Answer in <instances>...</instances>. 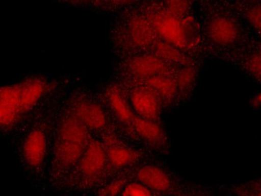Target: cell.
I'll return each instance as SVG.
<instances>
[{"label": "cell", "instance_id": "6da1fadb", "mask_svg": "<svg viewBox=\"0 0 261 196\" xmlns=\"http://www.w3.org/2000/svg\"><path fill=\"white\" fill-rule=\"evenodd\" d=\"M60 98L53 97L11 134L12 150L21 170L37 190H44L47 187V166L56 115L64 100Z\"/></svg>", "mask_w": 261, "mask_h": 196}, {"label": "cell", "instance_id": "7a4b0ae2", "mask_svg": "<svg viewBox=\"0 0 261 196\" xmlns=\"http://www.w3.org/2000/svg\"><path fill=\"white\" fill-rule=\"evenodd\" d=\"M136 3L116 14L110 25L109 41L120 61L150 53L159 40Z\"/></svg>", "mask_w": 261, "mask_h": 196}, {"label": "cell", "instance_id": "3957f363", "mask_svg": "<svg viewBox=\"0 0 261 196\" xmlns=\"http://www.w3.org/2000/svg\"><path fill=\"white\" fill-rule=\"evenodd\" d=\"M202 42L212 54L221 55L243 43L245 38L243 21L238 12L214 2L201 8Z\"/></svg>", "mask_w": 261, "mask_h": 196}, {"label": "cell", "instance_id": "277c9868", "mask_svg": "<svg viewBox=\"0 0 261 196\" xmlns=\"http://www.w3.org/2000/svg\"><path fill=\"white\" fill-rule=\"evenodd\" d=\"M107 176V155L100 138L93 137L76 167L57 191L65 195L97 193Z\"/></svg>", "mask_w": 261, "mask_h": 196}, {"label": "cell", "instance_id": "5b68a950", "mask_svg": "<svg viewBox=\"0 0 261 196\" xmlns=\"http://www.w3.org/2000/svg\"><path fill=\"white\" fill-rule=\"evenodd\" d=\"M64 102L87 127L93 137L100 138L109 130L117 129L98 92L77 86L67 93Z\"/></svg>", "mask_w": 261, "mask_h": 196}, {"label": "cell", "instance_id": "8992f818", "mask_svg": "<svg viewBox=\"0 0 261 196\" xmlns=\"http://www.w3.org/2000/svg\"><path fill=\"white\" fill-rule=\"evenodd\" d=\"M178 68L165 62L153 53H144L121 60L116 68V81L136 83L158 76L174 75Z\"/></svg>", "mask_w": 261, "mask_h": 196}, {"label": "cell", "instance_id": "52a82bcc", "mask_svg": "<svg viewBox=\"0 0 261 196\" xmlns=\"http://www.w3.org/2000/svg\"><path fill=\"white\" fill-rule=\"evenodd\" d=\"M138 6L149 21L159 40L167 42L190 55L186 42L184 19H178L170 15L163 8L160 2H144V4H138Z\"/></svg>", "mask_w": 261, "mask_h": 196}, {"label": "cell", "instance_id": "ba28073f", "mask_svg": "<svg viewBox=\"0 0 261 196\" xmlns=\"http://www.w3.org/2000/svg\"><path fill=\"white\" fill-rule=\"evenodd\" d=\"M88 145L54 138L47 166V186L57 190L76 167Z\"/></svg>", "mask_w": 261, "mask_h": 196}, {"label": "cell", "instance_id": "9c48e42d", "mask_svg": "<svg viewBox=\"0 0 261 196\" xmlns=\"http://www.w3.org/2000/svg\"><path fill=\"white\" fill-rule=\"evenodd\" d=\"M19 84L20 125L55 97L60 82L44 75H34L19 81Z\"/></svg>", "mask_w": 261, "mask_h": 196}, {"label": "cell", "instance_id": "30bf717a", "mask_svg": "<svg viewBox=\"0 0 261 196\" xmlns=\"http://www.w3.org/2000/svg\"><path fill=\"white\" fill-rule=\"evenodd\" d=\"M97 92L116 128L136 140L134 124L137 115L122 87L117 81H111L103 85Z\"/></svg>", "mask_w": 261, "mask_h": 196}, {"label": "cell", "instance_id": "8fae6325", "mask_svg": "<svg viewBox=\"0 0 261 196\" xmlns=\"http://www.w3.org/2000/svg\"><path fill=\"white\" fill-rule=\"evenodd\" d=\"M107 155V176L106 182L124 172H128L140 163L144 154L121 139L116 129L100 136ZM105 182V183H106Z\"/></svg>", "mask_w": 261, "mask_h": 196}, {"label": "cell", "instance_id": "7c38bea8", "mask_svg": "<svg viewBox=\"0 0 261 196\" xmlns=\"http://www.w3.org/2000/svg\"><path fill=\"white\" fill-rule=\"evenodd\" d=\"M118 83L125 91L130 106L138 117L160 123L163 106L150 89L139 83Z\"/></svg>", "mask_w": 261, "mask_h": 196}, {"label": "cell", "instance_id": "4fadbf2b", "mask_svg": "<svg viewBox=\"0 0 261 196\" xmlns=\"http://www.w3.org/2000/svg\"><path fill=\"white\" fill-rule=\"evenodd\" d=\"M53 136L58 139L84 145H89L93 138L87 127L65 104L64 100L57 110Z\"/></svg>", "mask_w": 261, "mask_h": 196}, {"label": "cell", "instance_id": "5bb4252c", "mask_svg": "<svg viewBox=\"0 0 261 196\" xmlns=\"http://www.w3.org/2000/svg\"><path fill=\"white\" fill-rule=\"evenodd\" d=\"M126 173L129 179L155 194H168L174 189L172 176L167 169L156 163H139Z\"/></svg>", "mask_w": 261, "mask_h": 196}, {"label": "cell", "instance_id": "9a60e30c", "mask_svg": "<svg viewBox=\"0 0 261 196\" xmlns=\"http://www.w3.org/2000/svg\"><path fill=\"white\" fill-rule=\"evenodd\" d=\"M20 122V84L5 85L0 90V127L11 135Z\"/></svg>", "mask_w": 261, "mask_h": 196}, {"label": "cell", "instance_id": "2e32d148", "mask_svg": "<svg viewBox=\"0 0 261 196\" xmlns=\"http://www.w3.org/2000/svg\"><path fill=\"white\" fill-rule=\"evenodd\" d=\"M135 139L161 154L170 151L168 136L159 122L147 121L137 116L134 124Z\"/></svg>", "mask_w": 261, "mask_h": 196}, {"label": "cell", "instance_id": "e0dca14e", "mask_svg": "<svg viewBox=\"0 0 261 196\" xmlns=\"http://www.w3.org/2000/svg\"><path fill=\"white\" fill-rule=\"evenodd\" d=\"M136 83L142 84L150 89L159 98L163 109L173 107L180 102L179 92L174 74L158 76Z\"/></svg>", "mask_w": 261, "mask_h": 196}, {"label": "cell", "instance_id": "ac0fdd59", "mask_svg": "<svg viewBox=\"0 0 261 196\" xmlns=\"http://www.w3.org/2000/svg\"><path fill=\"white\" fill-rule=\"evenodd\" d=\"M150 53L157 56L165 62L174 66L182 67L196 64L194 57H191L181 49L163 40H158Z\"/></svg>", "mask_w": 261, "mask_h": 196}, {"label": "cell", "instance_id": "d6986e66", "mask_svg": "<svg viewBox=\"0 0 261 196\" xmlns=\"http://www.w3.org/2000/svg\"><path fill=\"white\" fill-rule=\"evenodd\" d=\"M174 77L178 85L180 102L187 100L193 93L198 81L199 69L197 64L179 67Z\"/></svg>", "mask_w": 261, "mask_h": 196}, {"label": "cell", "instance_id": "ffe728a7", "mask_svg": "<svg viewBox=\"0 0 261 196\" xmlns=\"http://www.w3.org/2000/svg\"><path fill=\"white\" fill-rule=\"evenodd\" d=\"M237 5V12L243 20L261 37V2H244Z\"/></svg>", "mask_w": 261, "mask_h": 196}, {"label": "cell", "instance_id": "44dd1931", "mask_svg": "<svg viewBox=\"0 0 261 196\" xmlns=\"http://www.w3.org/2000/svg\"><path fill=\"white\" fill-rule=\"evenodd\" d=\"M160 4L168 13L178 19L192 15V3L190 1H162Z\"/></svg>", "mask_w": 261, "mask_h": 196}, {"label": "cell", "instance_id": "7402d4cb", "mask_svg": "<svg viewBox=\"0 0 261 196\" xmlns=\"http://www.w3.org/2000/svg\"><path fill=\"white\" fill-rule=\"evenodd\" d=\"M242 64L244 69L261 83V49H256L244 56Z\"/></svg>", "mask_w": 261, "mask_h": 196}, {"label": "cell", "instance_id": "603a6c76", "mask_svg": "<svg viewBox=\"0 0 261 196\" xmlns=\"http://www.w3.org/2000/svg\"><path fill=\"white\" fill-rule=\"evenodd\" d=\"M151 190L138 182L131 180L125 185L119 196H153Z\"/></svg>", "mask_w": 261, "mask_h": 196}, {"label": "cell", "instance_id": "cb8c5ba5", "mask_svg": "<svg viewBox=\"0 0 261 196\" xmlns=\"http://www.w3.org/2000/svg\"><path fill=\"white\" fill-rule=\"evenodd\" d=\"M237 193L241 196H261V181L239 187Z\"/></svg>", "mask_w": 261, "mask_h": 196}]
</instances>
